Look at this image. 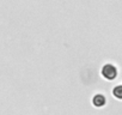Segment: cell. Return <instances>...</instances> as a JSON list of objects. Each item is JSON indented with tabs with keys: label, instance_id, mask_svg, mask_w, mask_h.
Segmentation results:
<instances>
[{
	"label": "cell",
	"instance_id": "1",
	"mask_svg": "<svg viewBox=\"0 0 122 115\" xmlns=\"http://www.w3.org/2000/svg\"><path fill=\"white\" fill-rule=\"evenodd\" d=\"M101 73H102L103 78H105L107 80H114L117 77V68L112 64H105L102 67Z\"/></svg>",
	"mask_w": 122,
	"mask_h": 115
},
{
	"label": "cell",
	"instance_id": "2",
	"mask_svg": "<svg viewBox=\"0 0 122 115\" xmlns=\"http://www.w3.org/2000/svg\"><path fill=\"white\" fill-rule=\"evenodd\" d=\"M105 102H107V99H105V97H104L102 94H97V95H95L93 98H92V104H93L95 107H97V108L103 107V105L105 104Z\"/></svg>",
	"mask_w": 122,
	"mask_h": 115
},
{
	"label": "cell",
	"instance_id": "3",
	"mask_svg": "<svg viewBox=\"0 0 122 115\" xmlns=\"http://www.w3.org/2000/svg\"><path fill=\"white\" fill-rule=\"evenodd\" d=\"M112 95L117 99H122V85H117L112 89Z\"/></svg>",
	"mask_w": 122,
	"mask_h": 115
}]
</instances>
